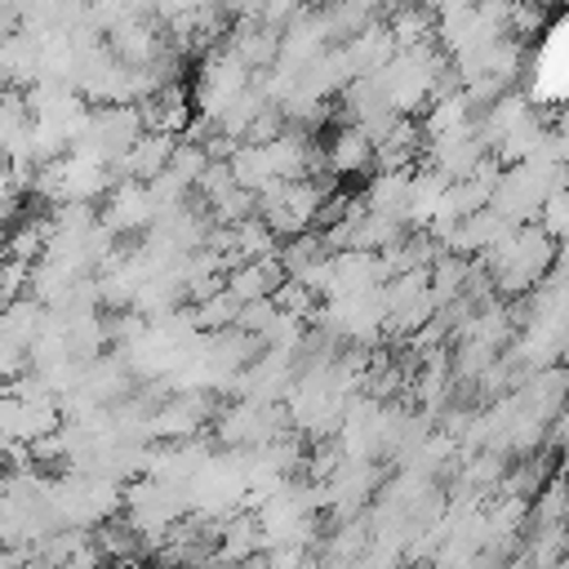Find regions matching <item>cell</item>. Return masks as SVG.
I'll return each instance as SVG.
<instances>
[{
	"instance_id": "obj_1",
	"label": "cell",
	"mask_w": 569,
	"mask_h": 569,
	"mask_svg": "<svg viewBox=\"0 0 569 569\" xmlns=\"http://www.w3.org/2000/svg\"><path fill=\"white\" fill-rule=\"evenodd\" d=\"M320 164H325L329 173H338V178H351V173L373 169V142H369V133H365L360 124H342V129L325 142Z\"/></svg>"
}]
</instances>
